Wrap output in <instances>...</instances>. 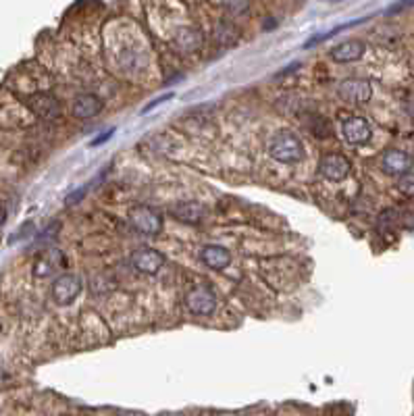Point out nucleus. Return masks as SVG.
Returning <instances> with one entry per match:
<instances>
[{
	"label": "nucleus",
	"mask_w": 414,
	"mask_h": 416,
	"mask_svg": "<svg viewBox=\"0 0 414 416\" xmlns=\"http://www.w3.org/2000/svg\"><path fill=\"white\" fill-rule=\"evenodd\" d=\"M268 154L277 162L295 164L304 158V146L297 133H293L291 129H279L268 139Z\"/></svg>",
	"instance_id": "1"
},
{
	"label": "nucleus",
	"mask_w": 414,
	"mask_h": 416,
	"mask_svg": "<svg viewBox=\"0 0 414 416\" xmlns=\"http://www.w3.org/2000/svg\"><path fill=\"white\" fill-rule=\"evenodd\" d=\"M129 220L144 235H158L160 229H162V216H160V212L154 210L152 206H146V204L131 206L129 208Z\"/></svg>",
	"instance_id": "2"
},
{
	"label": "nucleus",
	"mask_w": 414,
	"mask_h": 416,
	"mask_svg": "<svg viewBox=\"0 0 414 416\" xmlns=\"http://www.w3.org/2000/svg\"><path fill=\"white\" fill-rule=\"evenodd\" d=\"M81 279L71 275V272H62L58 275L54 281H52V287H50V293H52V300L60 306H67L71 302H75V297L81 293Z\"/></svg>",
	"instance_id": "3"
},
{
	"label": "nucleus",
	"mask_w": 414,
	"mask_h": 416,
	"mask_svg": "<svg viewBox=\"0 0 414 416\" xmlns=\"http://www.w3.org/2000/svg\"><path fill=\"white\" fill-rule=\"evenodd\" d=\"M185 306L189 312L200 314V316H208L216 310V295L214 289L210 285H198L191 291H187L185 295Z\"/></svg>",
	"instance_id": "4"
},
{
	"label": "nucleus",
	"mask_w": 414,
	"mask_h": 416,
	"mask_svg": "<svg viewBox=\"0 0 414 416\" xmlns=\"http://www.w3.org/2000/svg\"><path fill=\"white\" fill-rule=\"evenodd\" d=\"M337 94L339 98H343L345 102L352 104H364L370 100L372 96V85L368 79H358V77H350L337 83Z\"/></svg>",
	"instance_id": "5"
},
{
	"label": "nucleus",
	"mask_w": 414,
	"mask_h": 416,
	"mask_svg": "<svg viewBox=\"0 0 414 416\" xmlns=\"http://www.w3.org/2000/svg\"><path fill=\"white\" fill-rule=\"evenodd\" d=\"M350 171H352V162L347 160V156L337 154V152L325 154L318 162V173L329 181H343L350 175Z\"/></svg>",
	"instance_id": "6"
},
{
	"label": "nucleus",
	"mask_w": 414,
	"mask_h": 416,
	"mask_svg": "<svg viewBox=\"0 0 414 416\" xmlns=\"http://www.w3.org/2000/svg\"><path fill=\"white\" fill-rule=\"evenodd\" d=\"M129 262L144 275H156L164 266V254H160L154 248H137L131 252Z\"/></svg>",
	"instance_id": "7"
},
{
	"label": "nucleus",
	"mask_w": 414,
	"mask_h": 416,
	"mask_svg": "<svg viewBox=\"0 0 414 416\" xmlns=\"http://www.w3.org/2000/svg\"><path fill=\"white\" fill-rule=\"evenodd\" d=\"M27 106L31 108V112L44 121H56L60 116V102L56 96L52 94H33L27 100Z\"/></svg>",
	"instance_id": "8"
},
{
	"label": "nucleus",
	"mask_w": 414,
	"mask_h": 416,
	"mask_svg": "<svg viewBox=\"0 0 414 416\" xmlns=\"http://www.w3.org/2000/svg\"><path fill=\"white\" fill-rule=\"evenodd\" d=\"M381 168L383 173L391 175V177H402L412 168V158L397 148H387L381 156Z\"/></svg>",
	"instance_id": "9"
},
{
	"label": "nucleus",
	"mask_w": 414,
	"mask_h": 416,
	"mask_svg": "<svg viewBox=\"0 0 414 416\" xmlns=\"http://www.w3.org/2000/svg\"><path fill=\"white\" fill-rule=\"evenodd\" d=\"M341 135L347 144H366L372 135V129H370V123L368 119L364 116H350L347 121H343L341 125Z\"/></svg>",
	"instance_id": "10"
},
{
	"label": "nucleus",
	"mask_w": 414,
	"mask_h": 416,
	"mask_svg": "<svg viewBox=\"0 0 414 416\" xmlns=\"http://www.w3.org/2000/svg\"><path fill=\"white\" fill-rule=\"evenodd\" d=\"M62 262H64V256L60 250L56 248H46L33 262V275L44 279V277H50L54 275L56 270L62 268Z\"/></svg>",
	"instance_id": "11"
},
{
	"label": "nucleus",
	"mask_w": 414,
	"mask_h": 416,
	"mask_svg": "<svg viewBox=\"0 0 414 416\" xmlns=\"http://www.w3.org/2000/svg\"><path fill=\"white\" fill-rule=\"evenodd\" d=\"M173 216L181 223H187V225H198L204 220L206 216V208L200 204V202H177L173 208H171Z\"/></svg>",
	"instance_id": "12"
},
{
	"label": "nucleus",
	"mask_w": 414,
	"mask_h": 416,
	"mask_svg": "<svg viewBox=\"0 0 414 416\" xmlns=\"http://www.w3.org/2000/svg\"><path fill=\"white\" fill-rule=\"evenodd\" d=\"M200 258L208 268H214V270H223L231 264V252L227 248L214 245V243L204 245L202 252H200Z\"/></svg>",
	"instance_id": "13"
},
{
	"label": "nucleus",
	"mask_w": 414,
	"mask_h": 416,
	"mask_svg": "<svg viewBox=\"0 0 414 416\" xmlns=\"http://www.w3.org/2000/svg\"><path fill=\"white\" fill-rule=\"evenodd\" d=\"M171 44H173V48H175L177 52L189 54V52H193V50L200 48L202 35H200V31L193 29V27H183V29H179V31L175 33V37H173Z\"/></svg>",
	"instance_id": "14"
},
{
	"label": "nucleus",
	"mask_w": 414,
	"mask_h": 416,
	"mask_svg": "<svg viewBox=\"0 0 414 416\" xmlns=\"http://www.w3.org/2000/svg\"><path fill=\"white\" fill-rule=\"evenodd\" d=\"M102 110V100L98 96L85 94L75 98V102L71 104V112L75 119H92Z\"/></svg>",
	"instance_id": "15"
},
{
	"label": "nucleus",
	"mask_w": 414,
	"mask_h": 416,
	"mask_svg": "<svg viewBox=\"0 0 414 416\" xmlns=\"http://www.w3.org/2000/svg\"><path fill=\"white\" fill-rule=\"evenodd\" d=\"M364 54V44L360 40H347L331 48V58L335 62H352L358 60Z\"/></svg>",
	"instance_id": "16"
},
{
	"label": "nucleus",
	"mask_w": 414,
	"mask_h": 416,
	"mask_svg": "<svg viewBox=\"0 0 414 416\" xmlns=\"http://www.w3.org/2000/svg\"><path fill=\"white\" fill-rule=\"evenodd\" d=\"M225 8L231 10L233 15H241L248 10V0H223Z\"/></svg>",
	"instance_id": "17"
},
{
	"label": "nucleus",
	"mask_w": 414,
	"mask_h": 416,
	"mask_svg": "<svg viewBox=\"0 0 414 416\" xmlns=\"http://www.w3.org/2000/svg\"><path fill=\"white\" fill-rule=\"evenodd\" d=\"M399 189H402L406 196L414 198V177H412V175H408V177L399 179Z\"/></svg>",
	"instance_id": "18"
},
{
	"label": "nucleus",
	"mask_w": 414,
	"mask_h": 416,
	"mask_svg": "<svg viewBox=\"0 0 414 416\" xmlns=\"http://www.w3.org/2000/svg\"><path fill=\"white\" fill-rule=\"evenodd\" d=\"M171 98H173V94H166V96H162V98H158V100H154V102H150V104H148V106H146V108H144V112H148V110H152V108H154V106H158V104H160V102H164V100H171Z\"/></svg>",
	"instance_id": "19"
},
{
	"label": "nucleus",
	"mask_w": 414,
	"mask_h": 416,
	"mask_svg": "<svg viewBox=\"0 0 414 416\" xmlns=\"http://www.w3.org/2000/svg\"><path fill=\"white\" fill-rule=\"evenodd\" d=\"M112 133H114V129H108V131H106V133H104V135H100V137H96V139H92V146H98V144H102V141H106V139H108V137H110V135H112Z\"/></svg>",
	"instance_id": "20"
},
{
	"label": "nucleus",
	"mask_w": 414,
	"mask_h": 416,
	"mask_svg": "<svg viewBox=\"0 0 414 416\" xmlns=\"http://www.w3.org/2000/svg\"><path fill=\"white\" fill-rule=\"evenodd\" d=\"M408 4H414V0H402V2H395L387 12H393V10H399V8H404V6H408Z\"/></svg>",
	"instance_id": "21"
},
{
	"label": "nucleus",
	"mask_w": 414,
	"mask_h": 416,
	"mask_svg": "<svg viewBox=\"0 0 414 416\" xmlns=\"http://www.w3.org/2000/svg\"><path fill=\"white\" fill-rule=\"evenodd\" d=\"M406 106H408V112H410V114L414 116V94H412V96L408 98V104H406Z\"/></svg>",
	"instance_id": "22"
},
{
	"label": "nucleus",
	"mask_w": 414,
	"mask_h": 416,
	"mask_svg": "<svg viewBox=\"0 0 414 416\" xmlns=\"http://www.w3.org/2000/svg\"><path fill=\"white\" fill-rule=\"evenodd\" d=\"M331 2H339V0H331Z\"/></svg>",
	"instance_id": "23"
}]
</instances>
